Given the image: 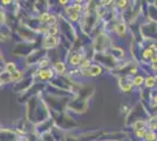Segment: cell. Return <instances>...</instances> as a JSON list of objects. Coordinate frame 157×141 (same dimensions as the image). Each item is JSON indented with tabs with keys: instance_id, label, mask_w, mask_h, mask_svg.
Wrapping results in <instances>:
<instances>
[{
	"instance_id": "30bf717a",
	"label": "cell",
	"mask_w": 157,
	"mask_h": 141,
	"mask_svg": "<svg viewBox=\"0 0 157 141\" xmlns=\"http://www.w3.org/2000/svg\"><path fill=\"white\" fill-rule=\"evenodd\" d=\"M156 51H152L151 48H144L143 51L141 52L142 53V58H143V60H149L150 61V59L154 57V55H156V53H155ZM148 61V62H149Z\"/></svg>"
},
{
	"instance_id": "5b68a950",
	"label": "cell",
	"mask_w": 157,
	"mask_h": 141,
	"mask_svg": "<svg viewBox=\"0 0 157 141\" xmlns=\"http://www.w3.org/2000/svg\"><path fill=\"white\" fill-rule=\"evenodd\" d=\"M85 59V55L80 52H72L68 58V64L73 67H78L82 60Z\"/></svg>"
},
{
	"instance_id": "7a4b0ae2",
	"label": "cell",
	"mask_w": 157,
	"mask_h": 141,
	"mask_svg": "<svg viewBox=\"0 0 157 141\" xmlns=\"http://www.w3.org/2000/svg\"><path fill=\"white\" fill-rule=\"evenodd\" d=\"M55 76V73L52 68H42V69H38L36 73L33 74V79H36L40 82H48V81H53V78Z\"/></svg>"
},
{
	"instance_id": "9a60e30c",
	"label": "cell",
	"mask_w": 157,
	"mask_h": 141,
	"mask_svg": "<svg viewBox=\"0 0 157 141\" xmlns=\"http://www.w3.org/2000/svg\"><path fill=\"white\" fill-rule=\"evenodd\" d=\"M144 141H156V132H152V131H148L145 133L144 136Z\"/></svg>"
},
{
	"instance_id": "ac0fdd59",
	"label": "cell",
	"mask_w": 157,
	"mask_h": 141,
	"mask_svg": "<svg viewBox=\"0 0 157 141\" xmlns=\"http://www.w3.org/2000/svg\"><path fill=\"white\" fill-rule=\"evenodd\" d=\"M135 141H141V140H135Z\"/></svg>"
},
{
	"instance_id": "8992f818",
	"label": "cell",
	"mask_w": 157,
	"mask_h": 141,
	"mask_svg": "<svg viewBox=\"0 0 157 141\" xmlns=\"http://www.w3.org/2000/svg\"><path fill=\"white\" fill-rule=\"evenodd\" d=\"M53 71L54 73L59 74V75H65L67 67H66V64L61 60H56L53 64Z\"/></svg>"
},
{
	"instance_id": "e0dca14e",
	"label": "cell",
	"mask_w": 157,
	"mask_h": 141,
	"mask_svg": "<svg viewBox=\"0 0 157 141\" xmlns=\"http://www.w3.org/2000/svg\"><path fill=\"white\" fill-rule=\"evenodd\" d=\"M2 86H4V82H2V81H0V88L2 87Z\"/></svg>"
},
{
	"instance_id": "3957f363",
	"label": "cell",
	"mask_w": 157,
	"mask_h": 141,
	"mask_svg": "<svg viewBox=\"0 0 157 141\" xmlns=\"http://www.w3.org/2000/svg\"><path fill=\"white\" fill-rule=\"evenodd\" d=\"M131 79L132 76L130 75H122L120 76V80H118V86L123 91V92H127V93H130L134 89V86H132V82H131Z\"/></svg>"
},
{
	"instance_id": "8fae6325",
	"label": "cell",
	"mask_w": 157,
	"mask_h": 141,
	"mask_svg": "<svg viewBox=\"0 0 157 141\" xmlns=\"http://www.w3.org/2000/svg\"><path fill=\"white\" fill-rule=\"evenodd\" d=\"M131 82H132L134 87H141V86H143L144 76H142V75H134L132 79H131Z\"/></svg>"
},
{
	"instance_id": "2e32d148",
	"label": "cell",
	"mask_w": 157,
	"mask_h": 141,
	"mask_svg": "<svg viewBox=\"0 0 157 141\" xmlns=\"http://www.w3.org/2000/svg\"><path fill=\"white\" fill-rule=\"evenodd\" d=\"M116 6L121 10H125L128 7V1H117L116 2Z\"/></svg>"
},
{
	"instance_id": "ba28073f",
	"label": "cell",
	"mask_w": 157,
	"mask_h": 141,
	"mask_svg": "<svg viewBox=\"0 0 157 141\" xmlns=\"http://www.w3.org/2000/svg\"><path fill=\"white\" fill-rule=\"evenodd\" d=\"M143 86L148 89H151L156 86V76L154 75H148L147 78H144V82H143Z\"/></svg>"
},
{
	"instance_id": "277c9868",
	"label": "cell",
	"mask_w": 157,
	"mask_h": 141,
	"mask_svg": "<svg viewBox=\"0 0 157 141\" xmlns=\"http://www.w3.org/2000/svg\"><path fill=\"white\" fill-rule=\"evenodd\" d=\"M59 45V38L58 37H53V35H45L42 38V47L45 49H51L55 48Z\"/></svg>"
},
{
	"instance_id": "9c48e42d",
	"label": "cell",
	"mask_w": 157,
	"mask_h": 141,
	"mask_svg": "<svg viewBox=\"0 0 157 141\" xmlns=\"http://www.w3.org/2000/svg\"><path fill=\"white\" fill-rule=\"evenodd\" d=\"M21 80H24V72L20 69H15L13 73H11V81L13 82H20Z\"/></svg>"
},
{
	"instance_id": "6da1fadb",
	"label": "cell",
	"mask_w": 157,
	"mask_h": 141,
	"mask_svg": "<svg viewBox=\"0 0 157 141\" xmlns=\"http://www.w3.org/2000/svg\"><path fill=\"white\" fill-rule=\"evenodd\" d=\"M68 107H69V109H72L76 113H83L88 108V101H87V99L78 96V98L71 99L69 104H68Z\"/></svg>"
},
{
	"instance_id": "52a82bcc",
	"label": "cell",
	"mask_w": 157,
	"mask_h": 141,
	"mask_svg": "<svg viewBox=\"0 0 157 141\" xmlns=\"http://www.w3.org/2000/svg\"><path fill=\"white\" fill-rule=\"evenodd\" d=\"M114 31H115V33L117 34L118 37H124L125 33H127V25H125L124 21L116 22L115 26H114Z\"/></svg>"
},
{
	"instance_id": "4fadbf2b",
	"label": "cell",
	"mask_w": 157,
	"mask_h": 141,
	"mask_svg": "<svg viewBox=\"0 0 157 141\" xmlns=\"http://www.w3.org/2000/svg\"><path fill=\"white\" fill-rule=\"evenodd\" d=\"M147 132H148V128H142V129L134 131V135L136 136V140H142V139H144Z\"/></svg>"
},
{
	"instance_id": "7c38bea8",
	"label": "cell",
	"mask_w": 157,
	"mask_h": 141,
	"mask_svg": "<svg viewBox=\"0 0 157 141\" xmlns=\"http://www.w3.org/2000/svg\"><path fill=\"white\" fill-rule=\"evenodd\" d=\"M49 66V59L47 57H42L39 61H38V67L39 69H42V68H48Z\"/></svg>"
},
{
	"instance_id": "5bb4252c",
	"label": "cell",
	"mask_w": 157,
	"mask_h": 141,
	"mask_svg": "<svg viewBox=\"0 0 157 141\" xmlns=\"http://www.w3.org/2000/svg\"><path fill=\"white\" fill-rule=\"evenodd\" d=\"M17 69V65L14 64V62H6L5 64V66H4V69L2 71H5L7 73H13L14 71Z\"/></svg>"
}]
</instances>
